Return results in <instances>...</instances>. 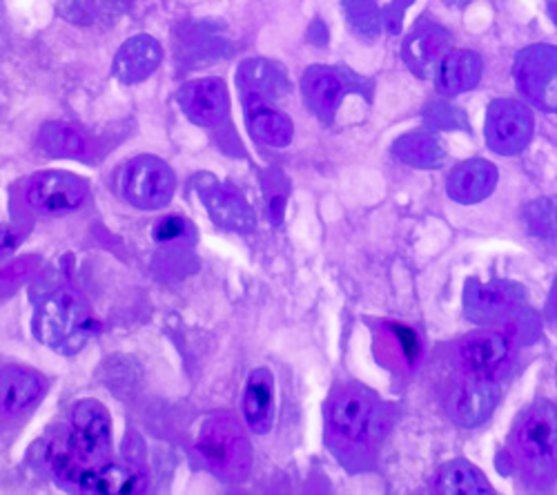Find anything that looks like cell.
<instances>
[{"label": "cell", "mask_w": 557, "mask_h": 495, "mask_svg": "<svg viewBox=\"0 0 557 495\" xmlns=\"http://www.w3.org/2000/svg\"><path fill=\"white\" fill-rule=\"evenodd\" d=\"M112 446V420L103 404L95 399L78 401L70 424L57 435L48 448L50 467L57 478L76 484L78 475L108 458Z\"/></svg>", "instance_id": "cell-1"}, {"label": "cell", "mask_w": 557, "mask_h": 495, "mask_svg": "<svg viewBox=\"0 0 557 495\" xmlns=\"http://www.w3.org/2000/svg\"><path fill=\"white\" fill-rule=\"evenodd\" d=\"M510 456L522 478L535 486L557 478V409L550 401H535L520 418L510 437Z\"/></svg>", "instance_id": "cell-2"}, {"label": "cell", "mask_w": 557, "mask_h": 495, "mask_svg": "<svg viewBox=\"0 0 557 495\" xmlns=\"http://www.w3.org/2000/svg\"><path fill=\"white\" fill-rule=\"evenodd\" d=\"M516 85L522 97L542 112H557V48L531 45L513 65Z\"/></svg>", "instance_id": "cell-3"}, {"label": "cell", "mask_w": 557, "mask_h": 495, "mask_svg": "<svg viewBox=\"0 0 557 495\" xmlns=\"http://www.w3.org/2000/svg\"><path fill=\"white\" fill-rule=\"evenodd\" d=\"M375 399L368 391L348 386L337 393L329 407V433L335 446L355 448L373 435Z\"/></svg>", "instance_id": "cell-4"}, {"label": "cell", "mask_w": 557, "mask_h": 495, "mask_svg": "<svg viewBox=\"0 0 557 495\" xmlns=\"http://www.w3.org/2000/svg\"><path fill=\"white\" fill-rule=\"evenodd\" d=\"M513 339L497 331L473 333L469 337H463L455 348V357L461 373L488 380L502 378L510 369V364H513Z\"/></svg>", "instance_id": "cell-5"}, {"label": "cell", "mask_w": 557, "mask_h": 495, "mask_svg": "<svg viewBox=\"0 0 557 495\" xmlns=\"http://www.w3.org/2000/svg\"><path fill=\"white\" fill-rule=\"evenodd\" d=\"M499 401L497 380L478 378L461 373V378L448 388L444 397L446 413L459 426H480L484 424Z\"/></svg>", "instance_id": "cell-6"}, {"label": "cell", "mask_w": 557, "mask_h": 495, "mask_svg": "<svg viewBox=\"0 0 557 495\" xmlns=\"http://www.w3.org/2000/svg\"><path fill=\"white\" fill-rule=\"evenodd\" d=\"M486 144L497 154H518L533 137L531 110L513 99L493 101L486 112Z\"/></svg>", "instance_id": "cell-7"}, {"label": "cell", "mask_w": 557, "mask_h": 495, "mask_svg": "<svg viewBox=\"0 0 557 495\" xmlns=\"http://www.w3.org/2000/svg\"><path fill=\"white\" fill-rule=\"evenodd\" d=\"M174 193V174L157 157L134 159L123 174V195L129 203L144 210L161 208Z\"/></svg>", "instance_id": "cell-8"}, {"label": "cell", "mask_w": 557, "mask_h": 495, "mask_svg": "<svg viewBox=\"0 0 557 495\" xmlns=\"http://www.w3.org/2000/svg\"><path fill=\"white\" fill-rule=\"evenodd\" d=\"M87 199V186L83 178L70 172H42L32 178L27 188V201L48 214L76 210Z\"/></svg>", "instance_id": "cell-9"}, {"label": "cell", "mask_w": 557, "mask_h": 495, "mask_svg": "<svg viewBox=\"0 0 557 495\" xmlns=\"http://www.w3.org/2000/svg\"><path fill=\"white\" fill-rule=\"evenodd\" d=\"M522 301V293L516 284L508 282H469L467 295H463V304H467L469 320L478 324H491L497 320L508 318Z\"/></svg>", "instance_id": "cell-10"}, {"label": "cell", "mask_w": 557, "mask_h": 495, "mask_svg": "<svg viewBox=\"0 0 557 495\" xmlns=\"http://www.w3.org/2000/svg\"><path fill=\"white\" fill-rule=\"evenodd\" d=\"M45 382L23 367L0 369V416H21L42 399Z\"/></svg>", "instance_id": "cell-11"}, {"label": "cell", "mask_w": 557, "mask_h": 495, "mask_svg": "<svg viewBox=\"0 0 557 495\" xmlns=\"http://www.w3.org/2000/svg\"><path fill=\"white\" fill-rule=\"evenodd\" d=\"M181 108L195 123L214 125L227 114V92L225 85L216 78H203L188 83L178 95Z\"/></svg>", "instance_id": "cell-12"}, {"label": "cell", "mask_w": 557, "mask_h": 495, "mask_svg": "<svg viewBox=\"0 0 557 495\" xmlns=\"http://www.w3.org/2000/svg\"><path fill=\"white\" fill-rule=\"evenodd\" d=\"M497 184V168L488 161H463L448 174L446 190L459 203H478L486 199Z\"/></svg>", "instance_id": "cell-13"}, {"label": "cell", "mask_w": 557, "mask_h": 495, "mask_svg": "<svg viewBox=\"0 0 557 495\" xmlns=\"http://www.w3.org/2000/svg\"><path fill=\"white\" fill-rule=\"evenodd\" d=\"M450 52V36L440 25H424L414 29L406 45H404V59L412 72L429 76Z\"/></svg>", "instance_id": "cell-14"}, {"label": "cell", "mask_w": 557, "mask_h": 495, "mask_svg": "<svg viewBox=\"0 0 557 495\" xmlns=\"http://www.w3.org/2000/svg\"><path fill=\"white\" fill-rule=\"evenodd\" d=\"M377 355L393 371H412L422 357L420 335L404 324L384 322L377 339Z\"/></svg>", "instance_id": "cell-15"}, {"label": "cell", "mask_w": 557, "mask_h": 495, "mask_svg": "<svg viewBox=\"0 0 557 495\" xmlns=\"http://www.w3.org/2000/svg\"><path fill=\"white\" fill-rule=\"evenodd\" d=\"M244 418L252 433L265 435L274 422V375L268 369H255L246 382Z\"/></svg>", "instance_id": "cell-16"}, {"label": "cell", "mask_w": 557, "mask_h": 495, "mask_svg": "<svg viewBox=\"0 0 557 495\" xmlns=\"http://www.w3.org/2000/svg\"><path fill=\"white\" fill-rule=\"evenodd\" d=\"M144 475L132 465H119L108 460L87 467L76 480L81 488L97 493H134L144 488Z\"/></svg>", "instance_id": "cell-17"}, {"label": "cell", "mask_w": 557, "mask_h": 495, "mask_svg": "<svg viewBox=\"0 0 557 495\" xmlns=\"http://www.w3.org/2000/svg\"><path fill=\"white\" fill-rule=\"evenodd\" d=\"M482 59L471 50H453L444 57L437 72V87L444 95H461L473 89L482 78Z\"/></svg>", "instance_id": "cell-18"}, {"label": "cell", "mask_w": 557, "mask_h": 495, "mask_svg": "<svg viewBox=\"0 0 557 495\" xmlns=\"http://www.w3.org/2000/svg\"><path fill=\"white\" fill-rule=\"evenodd\" d=\"M159 61H161L159 45L150 36H136L121 48L114 70L121 81L136 83L150 76L157 70Z\"/></svg>", "instance_id": "cell-19"}, {"label": "cell", "mask_w": 557, "mask_h": 495, "mask_svg": "<svg viewBox=\"0 0 557 495\" xmlns=\"http://www.w3.org/2000/svg\"><path fill=\"white\" fill-rule=\"evenodd\" d=\"M246 116L252 137L268 146L282 148L293 139V123L282 112L263 106L257 95L252 99L246 97Z\"/></svg>", "instance_id": "cell-20"}, {"label": "cell", "mask_w": 557, "mask_h": 495, "mask_svg": "<svg viewBox=\"0 0 557 495\" xmlns=\"http://www.w3.org/2000/svg\"><path fill=\"white\" fill-rule=\"evenodd\" d=\"M342 81L333 70L326 67H312L304 76V97L306 103L321 116L331 119L342 99Z\"/></svg>", "instance_id": "cell-21"}, {"label": "cell", "mask_w": 557, "mask_h": 495, "mask_svg": "<svg viewBox=\"0 0 557 495\" xmlns=\"http://www.w3.org/2000/svg\"><path fill=\"white\" fill-rule=\"evenodd\" d=\"M433 491L446 495H482L493 493L488 480L471 465L463 460H455L444 465L433 478Z\"/></svg>", "instance_id": "cell-22"}, {"label": "cell", "mask_w": 557, "mask_h": 495, "mask_svg": "<svg viewBox=\"0 0 557 495\" xmlns=\"http://www.w3.org/2000/svg\"><path fill=\"white\" fill-rule=\"evenodd\" d=\"M395 157L412 168H437L444 161V148L426 132L406 134L395 144Z\"/></svg>", "instance_id": "cell-23"}, {"label": "cell", "mask_w": 557, "mask_h": 495, "mask_svg": "<svg viewBox=\"0 0 557 495\" xmlns=\"http://www.w3.org/2000/svg\"><path fill=\"white\" fill-rule=\"evenodd\" d=\"M206 203L214 216L216 223L225 228H235V231H248L250 228V212L248 206L227 188H212L210 193L203 195Z\"/></svg>", "instance_id": "cell-24"}, {"label": "cell", "mask_w": 557, "mask_h": 495, "mask_svg": "<svg viewBox=\"0 0 557 495\" xmlns=\"http://www.w3.org/2000/svg\"><path fill=\"white\" fill-rule=\"evenodd\" d=\"M524 223H527L529 233L535 237L557 235V201L555 199L533 201L524 210Z\"/></svg>", "instance_id": "cell-25"}, {"label": "cell", "mask_w": 557, "mask_h": 495, "mask_svg": "<svg viewBox=\"0 0 557 495\" xmlns=\"http://www.w3.org/2000/svg\"><path fill=\"white\" fill-rule=\"evenodd\" d=\"M344 8L348 14V21L359 34L368 38L380 34L382 21H380V10L375 5V0H344Z\"/></svg>", "instance_id": "cell-26"}, {"label": "cell", "mask_w": 557, "mask_h": 495, "mask_svg": "<svg viewBox=\"0 0 557 495\" xmlns=\"http://www.w3.org/2000/svg\"><path fill=\"white\" fill-rule=\"evenodd\" d=\"M242 76H244V83L250 85L252 95H255V89H259L257 95H272V89L284 87L282 74H274V67L270 63H263V61L246 63Z\"/></svg>", "instance_id": "cell-27"}, {"label": "cell", "mask_w": 557, "mask_h": 495, "mask_svg": "<svg viewBox=\"0 0 557 495\" xmlns=\"http://www.w3.org/2000/svg\"><path fill=\"white\" fill-rule=\"evenodd\" d=\"M183 231H185V221H181L176 214H172V216H165V219H161V221L157 223L154 235H157V239H161V242H163V239L170 242V239L181 237Z\"/></svg>", "instance_id": "cell-28"}, {"label": "cell", "mask_w": 557, "mask_h": 495, "mask_svg": "<svg viewBox=\"0 0 557 495\" xmlns=\"http://www.w3.org/2000/svg\"><path fill=\"white\" fill-rule=\"evenodd\" d=\"M550 312H553V318H557V282H555L553 293H550Z\"/></svg>", "instance_id": "cell-29"}, {"label": "cell", "mask_w": 557, "mask_h": 495, "mask_svg": "<svg viewBox=\"0 0 557 495\" xmlns=\"http://www.w3.org/2000/svg\"><path fill=\"white\" fill-rule=\"evenodd\" d=\"M469 0H448V5H457V8H461V5H467Z\"/></svg>", "instance_id": "cell-30"}, {"label": "cell", "mask_w": 557, "mask_h": 495, "mask_svg": "<svg viewBox=\"0 0 557 495\" xmlns=\"http://www.w3.org/2000/svg\"><path fill=\"white\" fill-rule=\"evenodd\" d=\"M550 16H553V21L557 23V0H555V3L550 5Z\"/></svg>", "instance_id": "cell-31"}]
</instances>
